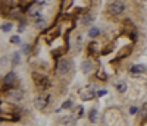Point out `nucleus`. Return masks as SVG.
I'll return each mask as SVG.
<instances>
[{
	"label": "nucleus",
	"mask_w": 147,
	"mask_h": 126,
	"mask_svg": "<svg viewBox=\"0 0 147 126\" xmlns=\"http://www.w3.org/2000/svg\"><path fill=\"white\" fill-rule=\"evenodd\" d=\"M7 98L10 100V101H13V103H18V101H21V100L24 98V94L19 90H9L7 91Z\"/></svg>",
	"instance_id": "4"
},
{
	"label": "nucleus",
	"mask_w": 147,
	"mask_h": 126,
	"mask_svg": "<svg viewBox=\"0 0 147 126\" xmlns=\"http://www.w3.org/2000/svg\"><path fill=\"white\" fill-rule=\"evenodd\" d=\"M44 25H46V21H44L43 16H38L35 19V27L37 28H44Z\"/></svg>",
	"instance_id": "16"
},
{
	"label": "nucleus",
	"mask_w": 147,
	"mask_h": 126,
	"mask_svg": "<svg viewBox=\"0 0 147 126\" xmlns=\"http://www.w3.org/2000/svg\"><path fill=\"white\" fill-rule=\"evenodd\" d=\"M10 43L12 44H21V37L19 35H12L10 37Z\"/></svg>",
	"instance_id": "18"
},
{
	"label": "nucleus",
	"mask_w": 147,
	"mask_h": 126,
	"mask_svg": "<svg viewBox=\"0 0 147 126\" xmlns=\"http://www.w3.org/2000/svg\"><path fill=\"white\" fill-rule=\"evenodd\" d=\"M35 3L38 5V6H43L44 3H47V0H35Z\"/></svg>",
	"instance_id": "26"
},
{
	"label": "nucleus",
	"mask_w": 147,
	"mask_h": 126,
	"mask_svg": "<svg viewBox=\"0 0 147 126\" xmlns=\"http://www.w3.org/2000/svg\"><path fill=\"white\" fill-rule=\"evenodd\" d=\"M80 97H81V100H84V101H87V100H93V98H96L97 97V92L96 91H93V88H84V90H81L80 92Z\"/></svg>",
	"instance_id": "3"
},
{
	"label": "nucleus",
	"mask_w": 147,
	"mask_h": 126,
	"mask_svg": "<svg viewBox=\"0 0 147 126\" xmlns=\"http://www.w3.org/2000/svg\"><path fill=\"white\" fill-rule=\"evenodd\" d=\"M146 72V66L144 65H136V66H132L131 69V73H143Z\"/></svg>",
	"instance_id": "11"
},
{
	"label": "nucleus",
	"mask_w": 147,
	"mask_h": 126,
	"mask_svg": "<svg viewBox=\"0 0 147 126\" xmlns=\"http://www.w3.org/2000/svg\"><path fill=\"white\" fill-rule=\"evenodd\" d=\"M124 9H125L124 3L119 2V0H113V2H110V3L107 5V12H109L110 15H113V16L121 15L122 12H124Z\"/></svg>",
	"instance_id": "1"
},
{
	"label": "nucleus",
	"mask_w": 147,
	"mask_h": 126,
	"mask_svg": "<svg viewBox=\"0 0 147 126\" xmlns=\"http://www.w3.org/2000/svg\"><path fill=\"white\" fill-rule=\"evenodd\" d=\"M72 107V101L71 100H66V101L62 104V109H71Z\"/></svg>",
	"instance_id": "21"
},
{
	"label": "nucleus",
	"mask_w": 147,
	"mask_h": 126,
	"mask_svg": "<svg viewBox=\"0 0 147 126\" xmlns=\"http://www.w3.org/2000/svg\"><path fill=\"white\" fill-rule=\"evenodd\" d=\"M107 94V91L106 90H100V91H97V97H103V95H106Z\"/></svg>",
	"instance_id": "24"
},
{
	"label": "nucleus",
	"mask_w": 147,
	"mask_h": 126,
	"mask_svg": "<svg viewBox=\"0 0 147 126\" xmlns=\"http://www.w3.org/2000/svg\"><path fill=\"white\" fill-rule=\"evenodd\" d=\"M93 69H94V63L91 62V60H84L82 63H81V70L85 73V75H88V73H91L93 72Z\"/></svg>",
	"instance_id": "6"
},
{
	"label": "nucleus",
	"mask_w": 147,
	"mask_h": 126,
	"mask_svg": "<svg viewBox=\"0 0 147 126\" xmlns=\"http://www.w3.org/2000/svg\"><path fill=\"white\" fill-rule=\"evenodd\" d=\"M140 117H147V103H144L143 104V107L140 109Z\"/></svg>",
	"instance_id": "17"
},
{
	"label": "nucleus",
	"mask_w": 147,
	"mask_h": 126,
	"mask_svg": "<svg viewBox=\"0 0 147 126\" xmlns=\"http://www.w3.org/2000/svg\"><path fill=\"white\" fill-rule=\"evenodd\" d=\"M82 116H84V109L80 106V107H78V111L75 113V117H77V119H80V117H82Z\"/></svg>",
	"instance_id": "20"
},
{
	"label": "nucleus",
	"mask_w": 147,
	"mask_h": 126,
	"mask_svg": "<svg viewBox=\"0 0 147 126\" xmlns=\"http://www.w3.org/2000/svg\"><path fill=\"white\" fill-rule=\"evenodd\" d=\"M115 86H116V91H118V92H121V94H124V92L127 91V84H125L124 81L116 82V84H115Z\"/></svg>",
	"instance_id": "10"
},
{
	"label": "nucleus",
	"mask_w": 147,
	"mask_h": 126,
	"mask_svg": "<svg viewBox=\"0 0 147 126\" xmlns=\"http://www.w3.org/2000/svg\"><path fill=\"white\" fill-rule=\"evenodd\" d=\"M93 19H94V16H93L91 13L84 15V16H82V25H88V23H91V22H93Z\"/></svg>",
	"instance_id": "13"
},
{
	"label": "nucleus",
	"mask_w": 147,
	"mask_h": 126,
	"mask_svg": "<svg viewBox=\"0 0 147 126\" xmlns=\"http://www.w3.org/2000/svg\"><path fill=\"white\" fill-rule=\"evenodd\" d=\"M22 52H24V53H28V52H30V47H28L27 44H22Z\"/></svg>",
	"instance_id": "25"
},
{
	"label": "nucleus",
	"mask_w": 147,
	"mask_h": 126,
	"mask_svg": "<svg viewBox=\"0 0 147 126\" xmlns=\"http://www.w3.org/2000/svg\"><path fill=\"white\" fill-rule=\"evenodd\" d=\"M47 101H49L47 95H38V97H37V98L34 100V106H35V109L43 110V109H46V106H47Z\"/></svg>",
	"instance_id": "5"
},
{
	"label": "nucleus",
	"mask_w": 147,
	"mask_h": 126,
	"mask_svg": "<svg viewBox=\"0 0 147 126\" xmlns=\"http://www.w3.org/2000/svg\"><path fill=\"white\" fill-rule=\"evenodd\" d=\"M69 70H71V62L68 59H60L56 66V73L59 76H65L66 73H69Z\"/></svg>",
	"instance_id": "2"
},
{
	"label": "nucleus",
	"mask_w": 147,
	"mask_h": 126,
	"mask_svg": "<svg viewBox=\"0 0 147 126\" xmlns=\"http://www.w3.org/2000/svg\"><path fill=\"white\" fill-rule=\"evenodd\" d=\"M88 120H90L91 123H96V120H97V110H96V109H91V110L88 111Z\"/></svg>",
	"instance_id": "12"
},
{
	"label": "nucleus",
	"mask_w": 147,
	"mask_h": 126,
	"mask_svg": "<svg viewBox=\"0 0 147 126\" xmlns=\"http://www.w3.org/2000/svg\"><path fill=\"white\" fill-rule=\"evenodd\" d=\"M75 122H77L75 116H66L63 119H60V123L65 125V126H75Z\"/></svg>",
	"instance_id": "7"
},
{
	"label": "nucleus",
	"mask_w": 147,
	"mask_h": 126,
	"mask_svg": "<svg viewBox=\"0 0 147 126\" xmlns=\"http://www.w3.org/2000/svg\"><path fill=\"white\" fill-rule=\"evenodd\" d=\"M10 29H12V23H10V22H6V23L2 25V31H3V32H9Z\"/></svg>",
	"instance_id": "19"
},
{
	"label": "nucleus",
	"mask_w": 147,
	"mask_h": 126,
	"mask_svg": "<svg viewBox=\"0 0 147 126\" xmlns=\"http://www.w3.org/2000/svg\"><path fill=\"white\" fill-rule=\"evenodd\" d=\"M129 113H131V115H137V113H140V110L132 106V107H129Z\"/></svg>",
	"instance_id": "22"
},
{
	"label": "nucleus",
	"mask_w": 147,
	"mask_h": 126,
	"mask_svg": "<svg viewBox=\"0 0 147 126\" xmlns=\"http://www.w3.org/2000/svg\"><path fill=\"white\" fill-rule=\"evenodd\" d=\"M19 63H21V54L19 53H13V56H12V65L18 66Z\"/></svg>",
	"instance_id": "14"
},
{
	"label": "nucleus",
	"mask_w": 147,
	"mask_h": 126,
	"mask_svg": "<svg viewBox=\"0 0 147 126\" xmlns=\"http://www.w3.org/2000/svg\"><path fill=\"white\" fill-rule=\"evenodd\" d=\"M99 34H100V29L99 28H90L88 29V37H90V38H96Z\"/></svg>",
	"instance_id": "15"
},
{
	"label": "nucleus",
	"mask_w": 147,
	"mask_h": 126,
	"mask_svg": "<svg viewBox=\"0 0 147 126\" xmlns=\"http://www.w3.org/2000/svg\"><path fill=\"white\" fill-rule=\"evenodd\" d=\"M24 29H25V22H21L19 27H18V32H22Z\"/></svg>",
	"instance_id": "23"
},
{
	"label": "nucleus",
	"mask_w": 147,
	"mask_h": 126,
	"mask_svg": "<svg viewBox=\"0 0 147 126\" xmlns=\"http://www.w3.org/2000/svg\"><path fill=\"white\" fill-rule=\"evenodd\" d=\"M15 79H16V76H15V73L13 72H9L6 76L3 78V84L6 85V86H9V85H12L15 82Z\"/></svg>",
	"instance_id": "8"
},
{
	"label": "nucleus",
	"mask_w": 147,
	"mask_h": 126,
	"mask_svg": "<svg viewBox=\"0 0 147 126\" xmlns=\"http://www.w3.org/2000/svg\"><path fill=\"white\" fill-rule=\"evenodd\" d=\"M28 15H30L31 18L37 19V18L40 16V7H38V6H32V7H30V9H28Z\"/></svg>",
	"instance_id": "9"
}]
</instances>
